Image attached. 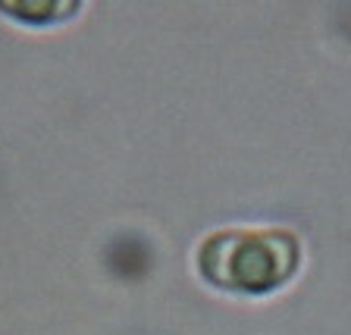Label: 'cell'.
Segmentation results:
<instances>
[{
	"label": "cell",
	"mask_w": 351,
	"mask_h": 335,
	"mask_svg": "<svg viewBox=\"0 0 351 335\" xmlns=\"http://www.w3.org/2000/svg\"><path fill=\"white\" fill-rule=\"evenodd\" d=\"M301 251L289 232H219L204 241L197 266L207 282L235 295H263L279 288L298 270Z\"/></svg>",
	"instance_id": "obj_1"
}]
</instances>
